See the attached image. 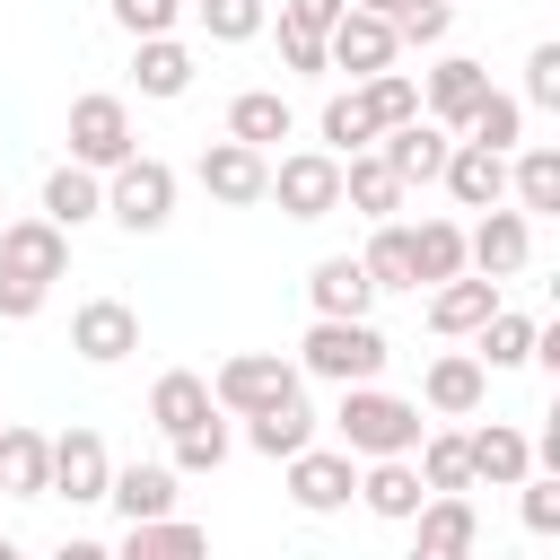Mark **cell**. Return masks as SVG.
Masks as SVG:
<instances>
[{
  "instance_id": "cell-45",
  "label": "cell",
  "mask_w": 560,
  "mask_h": 560,
  "mask_svg": "<svg viewBox=\"0 0 560 560\" xmlns=\"http://www.w3.org/2000/svg\"><path fill=\"white\" fill-rule=\"evenodd\" d=\"M516 490H525V534H560V481H534L525 472Z\"/></svg>"
},
{
  "instance_id": "cell-14",
  "label": "cell",
  "mask_w": 560,
  "mask_h": 560,
  "mask_svg": "<svg viewBox=\"0 0 560 560\" xmlns=\"http://www.w3.org/2000/svg\"><path fill=\"white\" fill-rule=\"evenodd\" d=\"M0 262L52 289V280L70 271V228H52L44 210H35V219H9V228H0Z\"/></svg>"
},
{
  "instance_id": "cell-9",
  "label": "cell",
  "mask_w": 560,
  "mask_h": 560,
  "mask_svg": "<svg viewBox=\"0 0 560 560\" xmlns=\"http://www.w3.org/2000/svg\"><path fill=\"white\" fill-rule=\"evenodd\" d=\"M402 525L420 534V560H464V551L481 542V516H472V499H464V490H429Z\"/></svg>"
},
{
  "instance_id": "cell-41",
  "label": "cell",
  "mask_w": 560,
  "mask_h": 560,
  "mask_svg": "<svg viewBox=\"0 0 560 560\" xmlns=\"http://www.w3.org/2000/svg\"><path fill=\"white\" fill-rule=\"evenodd\" d=\"M122 542H131V551H201L210 534H201V525H184V516L166 508V516H140V525H122Z\"/></svg>"
},
{
  "instance_id": "cell-10",
  "label": "cell",
  "mask_w": 560,
  "mask_h": 560,
  "mask_svg": "<svg viewBox=\"0 0 560 560\" xmlns=\"http://www.w3.org/2000/svg\"><path fill=\"white\" fill-rule=\"evenodd\" d=\"M525 254H534V228H525V210H481V228L464 236V262L481 271V280H516L525 271Z\"/></svg>"
},
{
  "instance_id": "cell-47",
  "label": "cell",
  "mask_w": 560,
  "mask_h": 560,
  "mask_svg": "<svg viewBox=\"0 0 560 560\" xmlns=\"http://www.w3.org/2000/svg\"><path fill=\"white\" fill-rule=\"evenodd\" d=\"M341 9H350V0H280V26H306V35H324Z\"/></svg>"
},
{
  "instance_id": "cell-5",
  "label": "cell",
  "mask_w": 560,
  "mask_h": 560,
  "mask_svg": "<svg viewBox=\"0 0 560 560\" xmlns=\"http://www.w3.org/2000/svg\"><path fill=\"white\" fill-rule=\"evenodd\" d=\"M289 394H298V368L280 350H245V359H228L210 376V402L219 411H262V402H289Z\"/></svg>"
},
{
  "instance_id": "cell-2",
  "label": "cell",
  "mask_w": 560,
  "mask_h": 560,
  "mask_svg": "<svg viewBox=\"0 0 560 560\" xmlns=\"http://www.w3.org/2000/svg\"><path fill=\"white\" fill-rule=\"evenodd\" d=\"M298 368L324 376V385H368L385 368V332L368 315H315L306 341H298Z\"/></svg>"
},
{
  "instance_id": "cell-39",
  "label": "cell",
  "mask_w": 560,
  "mask_h": 560,
  "mask_svg": "<svg viewBox=\"0 0 560 560\" xmlns=\"http://www.w3.org/2000/svg\"><path fill=\"white\" fill-rule=\"evenodd\" d=\"M446 18H455V0H394L385 9L394 44H446Z\"/></svg>"
},
{
  "instance_id": "cell-35",
  "label": "cell",
  "mask_w": 560,
  "mask_h": 560,
  "mask_svg": "<svg viewBox=\"0 0 560 560\" xmlns=\"http://www.w3.org/2000/svg\"><path fill=\"white\" fill-rule=\"evenodd\" d=\"M464 140H481V149H499V158H508V149H516V140H525V105H516V96H499V88H490V96H481V105H472V114H464Z\"/></svg>"
},
{
  "instance_id": "cell-32",
  "label": "cell",
  "mask_w": 560,
  "mask_h": 560,
  "mask_svg": "<svg viewBox=\"0 0 560 560\" xmlns=\"http://www.w3.org/2000/svg\"><path fill=\"white\" fill-rule=\"evenodd\" d=\"M472 332H481V368H525L534 359V315H516V306H490Z\"/></svg>"
},
{
  "instance_id": "cell-11",
  "label": "cell",
  "mask_w": 560,
  "mask_h": 560,
  "mask_svg": "<svg viewBox=\"0 0 560 560\" xmlns=\"http://www.w3.org/2000/svg\"><path fill=\"white\" fill-rule=\"evenodd\" d=\"M70 350H79L88 368H114V359L140 350V315H131L122 298H88V306L70 315Z\"/></svg>"
},
{
  "instance_id": "cell-43",
  "label": "cell",
  "mask_w": 560,
  "mask_h": 560,
  "mask_svg": "<svg viewBox=\"0 0 560 560\" xmlns=\"http://www.w3.org/2000/svg\"><path fill=\"white\" fill-rule=\"evenodd\" d=\"M175 18H184V0H114V26H122L131 44H140V35H166Z\"/></svg>"
},
{
  "instance_id": "cell-36",
  "label": "cell",
  "mask_w": 560,
  "mask_h": 560,
  "mask_svg": "<svg viewBox=\"0 0 560 560\" xmlns=\"http://www.w3.org/2000/svg\"><path fill=\"white\" fill-rule=\"evenodd\" d=\"M508 184H516V201H525V210H560V149H551V140H534V149L508 166Z\"/></svg>"
},
{
  "instance_id": "cell-7",
  "label": "cell",
  "mask_w": 560,
  "mask_h": 560,
  "mask_svg": "<svg viewBox=\"0 0 560 560\" xmlns=\"http://www.w3.org/2000/svg\"><path fill=\"white\" fill-rule=\"evenodd\" d=\"M70 158L96 166V175L122 166V158H131V105H122V96H79V105H70Z\"/></svg>"
},
{
  "instance_id": "cell-19",
  "label": "cell",
  "mask_w": 560,
  "mask_h": 560,
  "mask_svg": "<svg viewBox=\"0 0 560 560\" xmlns=\"http://www.w3.org/2000/svg\"><path fill=\"white\" fill-rule=\"evenodd\" d=\"M402 192H411V184H402L376 149H350V158H341V201H350L359 219H402Z\"/></svg>"
},
{
  "instance_id": "cell-42",
  "label": "cell",
  "mask_w": 560,
  "mask_h": 560,
  "mask_svg": "<svg viewBox=\"0 0 560 560\" xmlns=\"http://www.w3.org/2000/svg\"><path fill=\"white\" fill-rule=\"evenodd\" d=\"M201 26H210V44H254L262 35V0H201Z\"/></svg>"
},
{
  "instance_id": "cell-23",
  "label": "cell",
  "mask_w": 560,
  "mask_h": 560,
  "mask_svg": "<svg viewBox=\"0 0 560 560\" xmlns=\"http://www.w3.org/2000/svg\"><path fill=\"white\" fill-rule=\"evenodd\" d=\"M105 499H114L122 525L166 516V508H175V464H122V472H105Z\"/></svg>"
},
{
  "instance_id": "cell-40",
  "label": "cell",
  "mask_w": 560,
  "mask_h": 560,
  "mask_svg": "<svg viewBox=\"0 0 560 560\" xmlns=\"http://www.w3.org/2000/svg\"><path fill=\"white\" fill-rule=\"evenodd\" d=\"M324 140H332V158H350V149H368V140H376V114L359 105V88L324 105Z\"/></svg>"
},
{
  "instance_id": "cell-44",
  "label": "cell",
  "mask_w": 560,
  "mask_h": 560,
  "mask_svg": "<svg viewBox=\"0 0 560 560\" xmlns=\"http://www.w3.org/2000/svg\"><path fill=\"white\" fill-rule=\"evenodd\" d=\"M525 105H560V44L525 52Z\"/></svg>"
},
{
  "instance_id": "cell-3",
  "label": "cell",
  "mask_w": 560,
  "mask_h": 560,
  "mask_svg": "<svg viewBox=\"0 0 560 560\" xmlns=\"http://www.w3.org/2000/svg\"><path fill=\"white\" fill-rule=\"evenodd\" d=\"M114 184H105V219L114 228H131V236H158L166 219H175V166L166 158H122V166H105Z\"/></svg>"
},
{
  "instance_id": "cell-29",
  "label": "cell",
  "mask_w": 560,
  "mask_h": 560,
  "mask_svg": "<svg viewBox=\"0 0 560 560\" xmlns=\"http://www.w3.org/2000/svg\"><path fill=\"white\" fill-rule=\"evenodd\" d=\"M140 96H184L192 88V52L175 44V35H140Z\"/></svg>"
},
{
  "instance_id": "cell-22",
  "label": "cell",
  "mask_w": 560,
  "mask_h": 560,
  "mask_svg": "<svg viewBox=\"0 0 560 560\" xmlns=\"http://www.w3.org/2000/svg\"><path fill=\"white\" fill-rule=\"evenodd\" d=\"M429 411H446V420H464V411H481V394H490V368L472 359V350H446V359H429Z\"/></svg>"
},
{
  "instance_id": "cell-13",
  "label": "cell",
  "mask_w": 560,
  "mask_h": 560,
  "mask_svg": "<svg viewBox=\"0 0 560 560\" xmlns=\"http://www.w3.org/2000/svg\"><path fill=\"white\" fill-rule=\"evenodd\" d=\"M446 122H429V114H411V122H385L376 131V158L402 175V184H438V166H446Z\"/></svg>"
},
{
  "instance_id": "cell-37",
  "label": "cell",
  "mask_w": 560,
  "mask_h": 560,
  "mask_svg": "<svg viewBox=\"0 0 560 560\" xmlns=\"http://www.w3.org/2000/svg\"><path fill=\"white\" fill-rule=\"evenodd\" d=\"M411 455H420V481H429V490H472V464H464V429H438V438L420 429V446H411Z\"/></svg>"
},
{
  "instance_id": "cell-46",
  "label": "cell",
  "mask_w": 560,
  "mask_h": 560,
  "mask_svg": "<svg viewBox=\"0 0 560 560\" xmlns=\"http://www.w3.org/2000/svg\"><path fill=\"white\" fill-rule=\"evenodd\" d=\"M44 298H52L44 280H26V271H9V262H0V315H9V324H26Z\"/></svg>"
},
{
  "instance_id": "cell-4",
  "label": "cell",
  "mask_w": 560,
  "mask_h": 560,
  "mask_svg": "<svg viewBox=\"0 0 560 560\" xmlns=\"http://www.w3.org/2000/svg\"><path fill=\"white\" fill-rule=\"evenodd\" d=\"M262 201H280L289 219H332V210H341V158H332V149H298V158H280L271 184H262Z\"/></svg>"
},
{
  "instance_id": "cell-20",
  "label": "cell",
  "mask_w": 560,
  "mask_h": 560,
  "mask_svg": "<svg viewBox=\"0 0 560 560\" xmlns=\"http://www.w3.org/2000/svg\"><path fill=\"white\" fill-rule=\"evenodd\" d=\"M359 499H368L385 525H402V516L429 499V481H420V464H411V455H368V472H359Z\"/></svg>"
},
{
  "instance_id": "cell-30",
  "label": "cell",
  "mask_w": 560,
  "mask_h": 560,
  "mask_svg": "<svg viewBox=\"0 0 560 560\" xmlns=\"http://www.w3.org/2000/svg\"><path fill=\"white\" fill-rule=\"evenodd\" d=\"M228 140H254V149L289 140V96H271V88H245V96L228 105Z\"/></svg>"
},
{
  "instance_id": "cell-8",
  "label": "cell",
  "mask_w": 560,
  "mask_h": 560,
  "mask_svg": "<svg viewBox=\"0 0 560 560\" xmlns=\"http://www.w3.org/2000/svg\"><path fill=\"white\" fill-rule=\"evenodd\" d=\"M192 175H201V192H210V201H228V210H254V201H262V184H271V158H262L254 140H210Z\"/></svg>"
},
{
  "instance_id": "cell-21",
  "label": "cell",
  "mask_w": 560,
  "mask_h": 560,
  "mask_svg": "<svg viewBox=\"0 0 560 560\" xmlns=\"http://www.w3.org/2000/svg\"><path fill=\"white\" fill-rule=\"evenodd\" d=\"M0 490L9 499H52V438L44 429H0Z\"/></svg>"
},
{
  "instance_id": "cell-1",
  "label": "cell",
  "mask_w": 560,
  "mask_h": 560,
  "mask_svg": "<svg viewBox=\"0 0 560 560\" xmlns=\"http://www.w3.org/2000/svg\"><path fill=\"white\" fill-rule=\"evenodd\" d=\"M332 429H341V446H350V455H411L429 420H420V402H402V394H385V385L368 376V385H341Z\"/></svg>"
},
{
  "instance_id": "cell-38",
  "label": "cell",
  "mask_w": 560,
  "mask_h": 560,
  "mask_svg": "<svg viewBox=\"0 0 560 560\" xmlns=\"http://www.w3.org/2000/svg\"><path fill=\"white\" fill-rule=\"evenodd\" d=\"M228 464V420L201 411L192 429H175V472H219Z\"/></svg>"
},
{
  "instance_id": "cell-18",
  "label": "cell",
  "mask_w": 560,
  "mask_h": 560,
  "mask_svg": "<svg viewBox=\"0 0 560 560\" xmlns=\"http://www.w3.org/2000/svg\"><path fill=\"white\" fill-rule=\"evenodd\" d=\"M438 184H446L464 210H490V201L508 192V158H499V149H481V140H455V149H446V166H438Z\"/></svg>"
},
{
  "instance_id": "cell-16",
  "label": "cell",
  "mask_w": 560,
  "mask_h": 560,
  "mask_svg": "<svg viewBox=\"0 0 560 560\" xmlns=\"http://www.w3.org/2000/svg\"><path fill=\"white\" fill-rule=\"evenodd\" d=\"M490 96V70L472 61V52H446L438 70H429V88H420V114L429 122H446V131H464V114Z\"/></svg>"
},
{
  "instance_id": "cell-15",
  "label": "cell",
  "mask_w": 560,
  "mask_h": 560,
  "mask_svg": "<svg viewBox=\"0 0 560 560\" xmlns=\"http://www.w3.org/2000/svg\"><path fill=\"white\" fill-rule=\"evenodd\" d=\"M105 472H114V455H105L96 429H61V438H52V490H61L70 508H96V499H105Z\"/></svg>"
},
{
  "instance_id": "cell-33",
  "label": "cell",
  "mask_w": 560,
  "mask_h": 560,
  "mask_svg": "<svg viewBox=\"0 0 560 560\" xmlns=\"http://www.w3.org/2000/svg\"><path fill=\"white\" fill-rule=\"evenodd\" d=\"M464 271V228L455 219H420L411 228V280H446Z\"/></svg>"
},
{
  "instance_id": "cell-31",
  "label": "cell",
  "mask_w": 560,
  "mask_h": 560,
  "mask_svg": "<svg viewBox=\"0 0 560 560\" xmlns=\"http://www.w3.org/2000/svg\"><path fill=\"white\" fill-rule=\"evenodd\" d=\"M359 271H368L376 289H420V280H411V228H402V219H376V236H368Z\"/></svg>"
},
{
  "instance_id": "cell-24",
  "label": "cell",
  "mask_w": 560,
  "mask_h": 560,
  "mask_svg": "<svg viewBox=\"0 0 560 560\" xmlns=\"http://www.w3.org/2000/svg\"><path fill=\"white\" fill-rule=\"evenodd\" d=\"M44 219L52 228H88V219H105V184H96V166H52L44 175Z\"/></svg>"
},
{
  "instance_id": "cell-12",
  "label": "cell",
  "mask_w": 560,
  "mask_h": 560,
  "mask_svg": "<svg viewBox=\"0 0 560 560\" xmlns=\"http://www.w3.org/2000/svg\"><path fill=\"white\" fill-rule=\"evenodd\" d=\"M402 44H394V26L376 18V9H341L332 26H324V61H341L350 79H368V70H385Z\"/></svg>"
},
{
  "instance_id": "cell-49",
  "label": "cell",
  "mask_w": 560,
  "mask_h": 560,
  "mask_svg": "<svg viewBox=\"0 0 560 560\" xmlns=\"http://www.w3.org/2000/svg\"><path fill=\"white\" fill-rule=\"evenodd\" d=\"M350 9H376V18H385V9H394V0H350Z\"/></svg>"
},
{
  "instance_id": "cell-34",
  "label": "cell",
  "mask_w": 560,
  "mask_h": 560,
  "mask_svg": "<svg viewBox=\"0 0 560 560\" xmlns=\"http://www.w3.org/2000/svg\"><path fill=\"white\" fill-rule=\"evenodd\" d=\"M359 105L376 114V131H385V122H411V114H420V79H402V70L385 61V70L359 79Z\"/></svg>"
},
{
  "instance_id": "cell-17",
  "label": "cell",
  "mask_w": 560,
  "mask_h": 560,
  "mask_svg": "<svg viewBox=\"0 0 560 560\" xmlns=\"http://www.w3.org/2000/svg\"><path fill=\"white\" fill-rule=\"evenodd\" d=\"M464 464H472V481L516 490V481L534 472V438H525V429H508V420H481V429H464Z\"/></svg>"
},
{
  "instance_id": "cell-6",
  "label": "cell",
  "mask_w": 560,
  "mask_h": 560,
  "mask_svg": "<svg viewBox=\"0 0 560 560\" xmlns=\"http://www.w3.org/2000/svg\"><path fill=\"white\" fill-rule=\"evenodd\" d=\"M350 490H359V464H350V446H298L289 455V499L306 508V516H332V508H350Z\"/></svg>"
},
{
  "instance_id": "cell-48",
  "label": "cell",
  "mask_w": 560,
  "mask_h": 560,
  "mask_svg": "<svg viewBox=\"0 0 560 560\" xmlns=\"http://www.w3.org/2000/svg\"><path fill=\"white\" fill-rule=\"evenodd\" d=\"M280 61H289V70H324V35H306V26H280Z\"/></svg>"
},
{
  "instance_id": "cell-27",
  "label": "cell",
  "mask_w": 560,
  "mask_h": 560,
  "mask_svg": "<svg viewBox=\"0 0 560 560\" xmlns=\"http://www.w3.org/2000/svg\"><path fill=\"white\" fill-rule=\"evenodd\" d=\"M306 438H315V411H306L298 394H289V402H262V411H245V446H254V455H271V464H289Z\"/></svg>"
},
{
  "instance_id": "cell-28",
  "label": "cell",
  "mask_w": 560,
  "mask_h": 560,
  "mask_svg": "<svg viewBox=\"0 0 560 560\" xmlns=\"http://www.w3.org/2000/svg\"><path fill=\"white\" fill-rule=\"evenodd\" d=\"M201 411H219V402H210V376H192V368H166V376L149 385V420H158L166 438H175V429H192Z\"/></svg>"
},
{
  "instance_id": "cell-25",
  "label": "cell",
  "mask_w": 560,
  "mask_h": 560,
  "mask_svg": "<svg viewBox=\"0 0 560 560\" xmlns=\"http://www.w3.org/2000/svg\"><path fill=\"white\" fill-rule=\"evenodd\" d=\"M306 298H315V315H368L376 280L359 271V254H324V262L306 271Z\"/></svg>"
},
{
  "instance_id": "cell-26",
  "label": "cell",
  "mask_w": 560,
  "mask_h": 560,
  "mask_svg": "<svg viewBox=\"0 0 560 560\" xmlns=\"http://www.w3.org/2000/svg\"><path fill=\"white\" fill-rule=\"evenodd\" d=\"M490 306H499V280H481V271H472V280H464V271L429 280V324H438V332H472Z\"/></svg>"
}]
</instances>
